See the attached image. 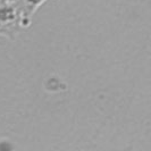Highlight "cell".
Listing matches in <instances>:
<instances>
[{
	"label": "cell",
	"mask_w": 151,
	"mask_h": 151,
	"mask_svg": "<svg viewBox=\"0 0 151 151\" xmlns=\"http://www.w3.org/2000/svg\"><path fill=\"white\" fill-rule=\"evenodd\" d=\"M22 29V15L15 0H0V37L13 40Z\"/></svg>",
	"instance_id": "1"
},
{
	"label": "cell",
	"mask_w": 151,
	"mask_h": 151,
	"mask_svg": "<svg viewBox=\"0 0 151 151\" xmlns=\"http://www.w3.org/2000/svg\"><path fill=\"white\" fill-rule=\"evenodd\" d=\"M16 5L19 8L22 15L23 26L24 29L30 27L32 23V17L35 12L45 2V0H15Z\"/></svg>",
	"instance_id": "2"
}]
</instances>
